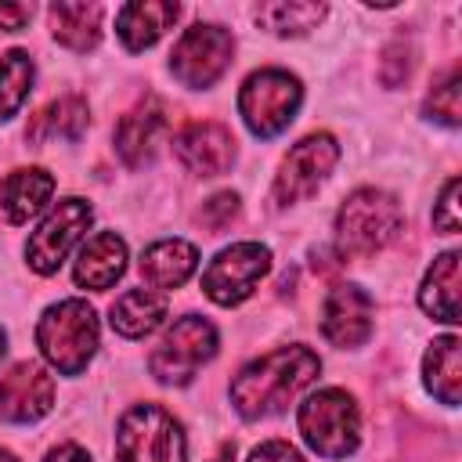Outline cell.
Returning <instances> with one entry per match:
<instances>
[{
    "mask_svg": "<svg viewBox=\"0 0 462 462\" xmlns=\"http://www.w3.org/2000/svg\"><path fill=\"white\" fill-rule=\"evenodd\" d=\"M166 130H170L166 105H162L155 94L141 97V101L119 119V126H116V152H119V159H123L130 170L148 166V162L155 159V152H159Z\"/></svg>",
    "mask_w": 462,
    "mask_h": 462,
    "instance_id": "cell-15",
    "label": "cell"
},
{
    "mask_svg": "<svg viewBox=\"0 0 462 462\" xmlns=\"http://www.w3.org/2000/svg\"><path fill=\"white\" fill-rule=\"evenodd\" d=\"M97 314L87 300H58L36 321V346L51 368L61 375H79L97 354Z\"/></svg>",
    "mask_w": 462,
    "mask_h": 462,
    "instance_id": "cell-3",
    "label": "cell"
},
{
    "mask_svg": "<svg viewBox=\"0 0 462 462\" xmlns=\"http://www.w3.org/2000/svg\"><path fill=\"white\" fill-rule=\"evenodd\" d=\"M0 462H18V458H14L11 451H4V448H0Z\"/></svg>",
    "mask_w": 462,
    "mask_h": 462,
    "instance_id": "cell-34",
    "label": "cell"
},
{
    "mask_svg": "<svg viewBox=\"0 0 462 462\" xmlns=\"http://www.w3.org/2000/svg\"><path fill=\"white\" fill-rule=\"evenodd\" d=\"M458 94H462V72H458V65H451L433 83V90L426 94V116L433 123H440V126H458L462 123V101H458Z\"/></svg>",
    "mask_w": 462,
    "mask_h": 462,
    "instance_id": "cell-27",
    "label": "cell"
},
{
    "mask_svg": "<svg viewBox=\"0 0 462 462\" xmlns=\"http://www.w3.org/2000/svg\"><path fill=\"white\" fill-rule=\"evenodd\" d=\"M90 123V108L79 94H65L54 97L51 105H43L29 126H25V141L29 144H47V141H79L83 130Z\"/></svg>",
    "mask_w": 462,
    "mask_h": 462,
    "instance_id": "cell-21",
    "label": "cell"
},
{
    "mask_svg": "<svg viewBox=\"0 0 462 462\" xmlns=\"http://www.w3.org/2000/svg\"><path fill=\"white\" fill-rule=\"evenodd\" d=\"M166 318V300L155 289H130L112 303V328L126 339L152 336Z\"/></svg>",
    "mask_w": 462,
    "mask_h": 462,
    "instance_id": "cell-23",
    "label": "cell"
},
{
    "mask_svg": "<svg viewBox=\"0 0 462 462\" xmlns=\"http://www.w3.org/2000/svg\"><path fill=\"white\" fill-rule=\"evenodd\" d=\"M303 105V83L289 69H256L238 87V116L256 137H278L289 130Z\"/></svg>",
    "mask_w": 462,
    "mask_h": 462,
    "instance_id": "cell-5",
    "label": "cell"
},
{
    "mask_svg": "<svg viewBox=\"0 0 462 462\" xmlns=\"http://www.w3.org/2000/svg\"><path fill=\"white\" fill-rule=\"evenodd\" d=\"M90 220H94L90 202H83L76 195L54 202V209L36 224V231L25 242V263L36 274H54L65 263V256L72 253V245L87 235Z\"/></svg>",
    "mask_w": 462,
    "mask_h": 462,
    "instance_id": "cell-11",
    "label": "cell"
},
{
    "mask_svg": "<svg viewBox=\"0 0 462 462\" xmlns=\"http://www.w3.org/2000/svg\"><path fill=\"white\" fill-rule=\"evenodd\" d=\"M404 224L397 195L383 188H357L336 209V249L343 260H365L386 249Z\"/></svg>",
    "mask_w": 462,
    "mask_h": 462,
    "instance_id": "cell-2",
    "label": "cell"
},
{
    "mask_svg": "<svg viewBox=\"0 0 462 462\" xmlns=\"http://www.w3.org/2000/svg\"><path fill=\"white\" fill-rule=\"evenodd\" d=\"M29 18H32V7H29V4H0V29H4V32L25 29Z\"/></svg>",
    "mask_w": 462,
    "mask_h": 462,
    "instance_id": "cell-31",
    "label": "cell"
},
{
    "mask_svg": "<svg viewBox=\"0 0 462 462\" xmlns=\"http://www.w3.org/2000/svg\"><path fill=\"white\" fill-rule=\"evenodd\" d=\"M422 383L440 404L458 408V397H462V339L455 332L437 336L430 343V350L422 357Z\"/></svg>",
    "mask_w": 462,
    "mask_h": 462,
    "instance_id": "cell-20",
    "label": "cell"
},
{
    "mask_svg": "<svg viewBox=\"0 0 462 462\" xmlns=\"http://www.w3.org/2000/svg\"><path fill=\"white\" fill-rule=\"evenodd\" d=\"M184 426L159 404H134L116 426V462H184Z\"/></svg>",
    "mask_w": 462,
    "mask_h": 462,
    "instance_id": "cell-6",
    "label": "cell"
},
{
    "mask_svg": "<svg viewBox=\"0 0 462 462\" xmlns=\"http://www.w3.org/2000/svg\"><path fill=\"white\" fill-rule=\"evenodd\" d=\"M54 408V379L36 361H18L0 379V422L29 426Z\"/></svg>",
    "mask_w": 462,
    "mask_h": 462,
    "instance_id": "cell-13",
    "label": "cell"
},
{
    "mask_svg": "<svg viewBox=\"0 0 462 462\" xmlns=\"http://www.w3.org/2000/svg\"><path fill=\"white\" fill-rule=\"evenodd\" d=\"M217 346H220V336H217L213 321L202 314H184L152 346L148 372L166 386H188L195 379V372L206 361H213Z\"/></svg>",
    "mask_w": 462,
    "mask_h": 462,
    "instance_id": "cell-7",
    "label": "cell"
},
{
    "mask_svg": "<svg viewBox=\"0 0 462 462\" xmlns=\"http://www.w3.org/2000/svg\"><path fill=\"white\" fill-rule=\"evenodd\" d=\"M4 350H7V336H4V328H0V357H4Z\"/></svg>",
    "mask_w": 462,
    "mask_h": 462,
    "instance_id": "cell-35",
    "label": "cell"
},
{
    "mask_svg": "<svg viewBox=\"0 0 462 462\" xmlns=\"http://www.w3.org/2000/svg\"><path fill=\"white\" fill-rule=\"evenodd\" d=\"M43 462H94V458L79 444H58V448H51L43 455Z\"/></svg>",
    "mask_w": 462,
    "mask_h": 462,
    "instance_id": "cell-32",
    "label": "cell"
},
{
    "mask_svg": "<svg viewBox=\"0 0 462 462\" xmlns=\"http://www.w3.org/2000/svg\"><path fill=\"white\" fill-rule=\"evenodd\" d=\"M325 14H328L325 4H285V0L282 4H260L253 11L256 25H263L274 36H303V32L318 29Z\"/></svg>",
    "mask_w": 462,
    "mask_h": 462,
    "instance_id": "cell-25",
    "label": "cell"
},
{
    "mask_svg": "<svg viewBox=\"0 0 462 462\" xmlns=\"http://www.w3.org/2000/svg\"><path fill=\"white\" fill-rule=\"evenodd\" d=\"M54 195V177L43 166H22L11 170L0 184V209L11 224H25L32 220Z\"/></svg>",
    "mask_w": 462,
    "mask_h": 462,
    "instance_id": "cell-18",
    "label": "cell"
},
{
    "mask_svg": "<svg viewBox=\"0 0 462 462\" xmlns=\"http://www.w3.org/2000/svg\"><path fill=\"white\" fill-rule=\"evenodd\" d=\"M419 307L433 318V321H444V325H458V253L448 249L440 253L422 285H419Z\"/></svg>",
    "mask_w": 462,
    "mask_h": 462,
    "instance_id": "cell-22",
    "label": "cell"
},
{
    "mask_svg": "<svg viewBox=\"0 0 462 462\" xmlns=\"http://www.w3.org/2000/svg\"><path fill=\"white\" fill-rule=\"evenodd\" d=\"M245 462H303V455L289 440H263L249 451Z\"/></svg>",
    "mask_w": 462,
    "mask_h": 462,
    "instance_id": "cell-30",
    "label": "cell"
},
{
    "mask_svg": "<svg viewBox=\"0 0 462 462\" xmlns=\"http://www.w3.org/2000/svg\"><path fill=\"white\" fill-rule=\"evenodd\" d=\"M235 36L217 22H199L180 32L170 54V72L188 90H209L231 65Z\"/></svg>",
    "mask_w": 462,
    "mask_h": 462,
    "instance_id": "cell-8",
    "label": "cell"
},
{
    "mask_svg": "<svg viewBox=\"0 0 462 462\" xmlns=\"http://www.w3.org/2000/svg\"><path fill=\"white\" fill-rule=\"evenodd\" d=\"M36 79V65L29 58V51H7L0 54V119L18 116V108L25 105L29 90Z\"/></svg>",
    "mask_w": 462,
    "mask_h": 462,
    "instance_id": "cell-26",
    "label": "cell"
},
{
    "mask_svg": "<svg viewBox=\"0 0 462 462\" xmlns=\"http://www.w3.org/2000/svg\"><path fill=\"white\" fill-rule=\"evenodd\" d=\"M199 267V249L184 238H159L141 253V278L152 289H177Z\"/></svg>",
    "mask_w": 462,
    "mask_h": 462,
    "instance_id": "cell-19",
    "label": "cell"
},
{
    "mask_svg": "<svg viewBox=\"0 0 462 462\" xmlns=\"http://www.w3.org/2000/svg\"><path fill=\"white\" fill-rule=\"evenodd\" d=\"M123 271H126V242L116 231H97L79 245L72 278L79 289L105 292L123 278Z\"/></svg>",
    "mask_w": 462,
    "mask_h": 462,
    "instance_id": "cell-16",
    "label": "cell"
},
{
    "mask_svg": "<svg viewBox=\"0 0 462 462\" xmlns=\"http://www.w3.org/2000/svg\"><path fill=\"white\" fill-rule=\"evenodd\" d=\"M180 4L170 0H134L116 11V32L126 51H148L159 43V36L177 22Z\"/></svg>",
    "mask_w": 462,
    "mask_h": 462,
    "instance_id": "cell-17",
    "label": "cell"
},
{
    "mask_svg": "<svg viewBox=\"0 0 462 462\" xmlns=\"http://www.w3.org/2000/svg\"><path fill=\"white\" fill-rule=\"evenodd\" d=\"M235 217H238V195H235V191H217V195L206 199L202 209H199V220H202V227H209V231H224Z\"/></svg>",
    "mask_w": 462,
    "mask_h": 462,
    "instance_id": "cell-28",
    "label": "cell"
},
{
    "mask_svg": "<svg viewBox=\"0 0 462 462\" xmlns=\"http://www.w3.org/2000/svg\"><path fill=\"white\" fill-rule=\"evenodd\" d=\"M231 458H235V448H231V444H224V448L217 451V458H209V462H231Z\"/></svg>",
    "mask_w": 462,
    "mask_h": 462,
    "instance_id": "cell-33",
    "label": "cell"
},
{
    "mask_svg": "<svg viewBox=\"0 0 462 462\" xmlns=\"http://www.w3.org/2000/svg\"><path fill=\"white\" fill-rule=\"evenodd\" d=\"M433 227L444 231V235L458 231V177H451L440 188V199H437V209H433Z\"/></svg>",
    "mask_w": 462,
    "mask_h": 462,
    "instance_id": "cell-29",
    "label": "cell"
},
{
    "mask_svg": "<svg viewBox=\"0 0 462 462\" xmlns=\"http://www.w3.org/2000/svg\"><path fill=\"white\" fill-rule=\"evenodd\" d=\"M372 314H375L372 296L361 285L343 282L328 289L321 303V336L339 350H354L372 336Z\"/></svg>",
    "mask_w": 462,
    "mask_h": 462,
    "instance_id": "cell-14",
    "label": "cell"
},
{
    "mask_svg": "<svg viewBox=\"0 0 462 462\" xmlns=\"http://www.w3.org/2000/svg\"><path fill=\"white\" fill-rule=\"evenodd\" d=\"M321 372V357L303 346L289 343L278 346L256 361H249L235 379H231V404L242 419H267L289 408Z\"/></svg>",
    "mask_w": 462,
    "mask_h": 462,
    "instance_id": "cell-1",
    "label": "cell"
},
{
    "mask_svg": "<svg viewBox=\"0 0 462 462\" xmlns=\"http://www.w3.org/2000/svg\"><path fill=\"white\" fill-rule=\"evenodd\" d=\"M336 162H339V141L325 130L307 134L303 141H296L285 152V159L274 173V184H271L274 202L278 206H296V202L310 199L325 184V177L332 173Z\"/></svg>",
    "mask_w": 462,
    "mask_h": 462,
    "instance_id": "cell-9",
    "label": "cell"
},
{
    "mask_svg": "<svg viewBox=\"0 0 462 462\" xmlns=\"http://www.w3.org/2000/svg\"><path fill=\"white\" fill-rule=\"evenodd\" d=\"M296 426H300L307 448L318 451L321 458H346L361 444L357 401L339 386H325V390L310 393L296 411Z\"/></svg>",
    "mask_w": 462,
    "mask_h": 462,
    "instance_id": "cell-4",
    "label": "cell"
},
{
    "mask_svg": "<svg viewBox=\"0 0 462 462\" xmlns=\"http://www.w3.org/2000/svg\"><path fill=\"white\" fill-rule=\"evenodd\" d=\"M51 32L69 51H94L101 40V7L97 4H51Z\"/></svg>",
    "mask_w": 462,
    "mask_h": 462,
    "instance_id": "cell-24",
    "label": "cell"
},
{
    "mask_svg": "<svg viewBox=\"0 0 462 462\" xmlns=\"http://www.w3.org/2000/svg\"><path fill=\"white\" fill-rule=\"evenodd\" d=\"M267 271H271V249L263 242H235L220 249L202 271V292L217 307H238L256 292Z\"/></svg>",
    "mask_w": 462,
    "mask_h": 462,
    "instance_id": "cell-10",
    "label": "cell"
},
{
    "mask_svg": "<svg viewBox=\"0 0 462 462\" xmlns=\"http://www.w3.org/2000/svg\"><path fill=\"white\" fill-rule=\"evenodd\" d=\"M173 155L195 177H220L235 166L238 144H235V134L224 123L202 119V123H188L184 130H177Z\"/></svg>",
    "mask_w": 462,
    "mask_h": 462,
    "instance_id": "cell-12",
    "label": "cell"
}]
</instances>
